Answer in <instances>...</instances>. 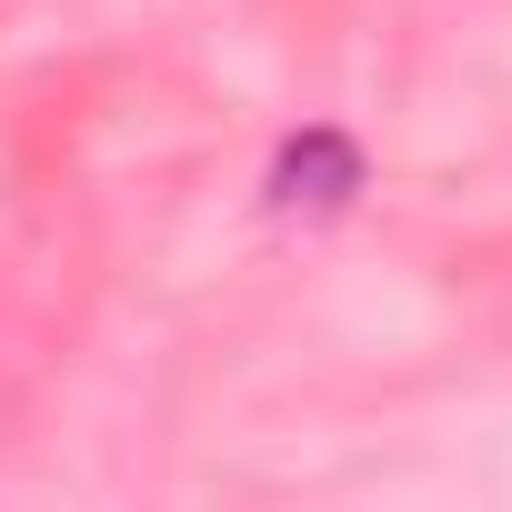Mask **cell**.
<instances>
[{
	"label": "cell",
	"instance_id": "6da1fadb",
	"mask_svg": "<svg viewBox=\"0 0 512 512\" xmlns=\"http://www.w3.org/2000/svg\"><path fill=\"white\" fill-rule=\"evenodd\" d=\"M362 191H372V151H362V131H342V121H302V131H282L272 161H262V201H272L282 221H342Z\"/></svg>",
	"mask_w": 512,
	"mask_h": 512
}]
</instances>
